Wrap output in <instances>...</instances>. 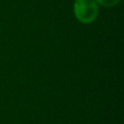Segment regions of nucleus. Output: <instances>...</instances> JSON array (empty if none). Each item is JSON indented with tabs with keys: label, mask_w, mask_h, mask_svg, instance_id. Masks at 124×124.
I'll list each match as a JSON object with an SVG mask.
<instances>
[{
	"label": "nucleus",
	"mask_w": 124,
	"mask_h": 124,
	"mask_svg": "<svg viewBox=\"0 0 124 124\" xmlns=\"http://www.w3.org/2000/svg\"><path fill=\"white\" fill-rule=\"evenodd\" d=\"M74 12L80 22L90 23L97 17L98 5L95 0H75Z\"/></svg>",
	"instance_id": "obj_1"
},
{
	"label": "nucleus",
	"mask_w": 124,
	"mask_h": 124,
	"mask_svg": "<svg viewBox=\"0 0 124 124\" xmlns=\"http://www.w3.org/2000/svg\"><path fill=\"white\" fill-rule=\"evenodd\" d=\"M95 1L96 3H99L105 7H112L120 2V0H95Z\"/></svg>",
	"instance_id": "obj_2"
}]
</instances>
